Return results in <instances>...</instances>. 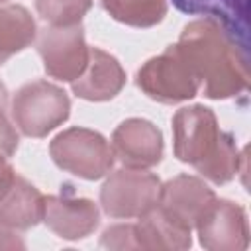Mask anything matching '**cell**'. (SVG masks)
Returning <instances> with one entry per match:
<instances>
[{
    "mask_svg": "<svg viewBox=\"0 0 251 251\" xmlns=\"http://www.w3.org/2000/svg\"><path fill=\"white\" fill-rule=\"evenodd\" d=\"M175 47L204 82L206 98L226 100L247 92L249 43L239 41L216 20L202 18L186 24Z\"/></svg>",
    "mask_w": 251,
    "mask_h": 251,
    "instance_id": "cell-1",
    "label": "cell"
},
{
    "mask_svg": "<svg viewBox=\"0 0 251 251\" xmlns=\"http://www.w3.org/2000/svg\"><path fill=\"white\" fill-rule=\"evenodd\" d=\"M173 153L214 184L229 182L245 163V151L237 147L235 137L200 104L184 106L173 116Z\"/></svg>",
    "mask_w": 251,
    "mask_h": 251,
    "instance_id": "cell-2",
    "label": "cell"
},
{
    "mask_svg": "<svg viewBox=\"0 0 251 251\" xmlns=\"http://www.w3.org/2000/svg\"><path fill=\"white\" fill-rule=\"evenodd\" d=\"M69 114V94L47 80L25 82L12 98V120L27 137H45L67 122Z\"/></svg>",
    "mask_w": 251,
    "mask_h": 251,
    "instance_id": "cell-3",
    "label": "cell"
},
{
    "mask_svg": "<svg viewBox=\"0 0 251 251\" xmlns=\"http://www.w3.org/2000/svg\"><path fill=\"white\" fill-rule=\"evenodd\" d=\"M49 155L55 165L78 178L98 180L114 167V151L108 139L88 127H69L53 137Z\"/></svg>",
    "mask_w": 251,
    "mask_h": 251,
    "instance_id": "cell-4",
    "label": "cell"
},
{
    "mask_svg": "<svg viewBox=\"0 0 251 251\" xmlns=\"http://www.w3.org/2000/svg\"><path fill=\"white\" fill-rule=\"evenodd\" d=\"M135 84L143 94L161 104L190 100L200 88V80L175 45H169L161 55L145 61L135 75Z\"/></svg>",
    "mask_w": 251,
    "mask_h": 251,
    "instance_id": "cell-5",
    "label": "cell"
},
{
    "mask_svg": "<svg viewBox=\"0 0 251 251\" xmlns=\"http://www.w3.org/2000/svg\"><path fill=\"white\" fill-rule=\"evenodd\" d=\"M161 180L145 169L114 171L100 188L102 210L116 220L141 218L159 202Z\"/></svg>",
    "mask_w": 251,
    "mask_h": 251,
    "instance_id": "cell-6",
    "label": "cell"
},
{
    "mask_svg": "<svg viewBox=\"0 0 251 251\" xmlns=\"http://www.w3.org/2000/svg\"><path fill=\"white\" fill-rule=\"evenodd\" d=\"M35 37V47L43 61V69L51 78L73 82L82 75L88 63L90 47L86 45L80 24L45 25Z\"/></svg>",
    "mask_w": 251,
    "mask_h": 251,
    "instance_id": "cell-7",
    "label": "cell"
},
{
    "mask_svg": "<svg viewBox=\"0 0 251 251\" xmlns=\"http://www.w3.org/2000/svg\"><path fill=\"white\" fill-rule=\"evenodd\" d=\"M45 226L67 241L88 237L100 224L98 206L84 196H76L71 184H63L59 194L43 196Z\"/></svg>",
    "mask_w": 251,
    "mask_h": 251,
    "instance_id": "cell-8",
    "label": "cell"
},
{
    "mask_svg": "<svg viewBox=\"0 0 251 251\" xmlns=\"http://www.w3.org/2000/svg\"><path fill=\"white\" fill-rule=\"evenodd\" d=\"M194 227L200 245L210 251H243L249 243L245 210L226 198H216Z\"/></svg>",
    "mask_w": 251,
    "mask_h": 251,
    "instance_id": "cell-9",
    "label": "cell"
},
{
    "mask_svg": "<svg viewBox=\"0 0 251 251\" xmlns=\"http://www.w3.org/2000/svg\"><path fill=\"white\" fill-rule=\"evenodd\" d=\"M114 157L127 169H151L163 159V133L143 118L124 120L112 133Z\"/></svg>",
    "mask_w": 251,
    "mask_h": 251,
    "instance_id": "cell-10",
    "label": "cell"
},
{
    "mask_svg": "<svg viewBox=\"0 0 251 251\" xmlns=\"http://www.w3.org/2000/svg\"><path fill=\"white\" fill-rule=\"evenodd\" d=\"M214 200V190L202 178L192 175H178L161 184L157 208L175 224L192 231L200 216Z\"/></svg>",
    "mask_w": 251,
    "mask_h": 251,
    "instance_id": "cell-11",
    "label": "cell"
},
{
    "mask_svg": "<svg viewBox=\"0 0 251 251\" xmlns=\"http://www.w3.org/2000/svg\"><path fill=\"white\" fill-rule=\"evenodd\" d=\"M43 220V194L18 173L0 182V226L25 231Z\"/></svg>",
    "mask_w": 251,
    "mask_h": 251,
    "instance_id": "cell-12",
    "label": "cell"
},
{
    "mask_svg": "<svg viewBox=\"0 0 251 251\" xmlns=\"http://www.w3.org/2000/svg\"><path fill=\"white\" fill-rule=\"evenodd\" d=\"M126 84V71L120 61L100 47H90L86 69L71 82L73 92L88 102H106L120 94Z\"/></svg>",
    "mask_w": 251,
    "mask_h": 251,
    "instance_id": "cell-13",
    "label": "cell"
},
{
    "mask_svg": "<svg viewBox=\"0 0 251 251\" xmlns=\"http://www.w3.org/2000/svg\"><path fill=\"white\" fill-rule=\"evenodd\" d=\"M135 249L149 251H180L192 245V231L175 224L157 206L131 224Z\"/></svg>",
    "mask_w": 251,
    "mask_h": 251,
    "instance_id": "cell-14",
    "label": "cell"
},
{
    "mask_svg": "<svg viewBox=\"0 0 251 251\" xmlns=\"http://www.w3.org/2000/svg\"><path fill=\"white\" fill-rule=\"evenodd\" d=\"M173 6L188 16L212 18L239 41L249 43L247 0H173Z\"/></svg>",
    "mask_w": 251,
    "mask_h": 251,
    "instance_id": "cell-15",
    "label": "cell"
},
{
    "mask_svg": "<svg viewBox=\"0 0 251 251\" xmlns=\"http://www.w3.org/2000/svg\"><path fill=\"white\" fill-rule=\"evenodd\" d=\"M37 25L27 8L0 4V65L35 41Z\"/></svg>",
    "mask_w": 251,
    "mask_h": 251,
    "instance_id": "cell-16",
    "label": "cell"
},
{
    "mask_svg": "<svg viewBox=\"0 0 251 251\" xmlns=\"http://www.w3.org/2000/svg\"><path fill=\"white\" fill-rule=\"evenodd\" d=\"M104 10L131 27H153L167 16V0H100Z\"/></svg>",
    "mask_w": 251,
    "mask_h": 251,
    "instance_id": "cell-17",
    "label": "cell"
},
{
    "mask_svg": "<svg viewBox=\"0 0 251 251\" xmlns=\"http://www.w3.org/2000/svg\"><path fill=\"white\" fill-rule=\"evenodd\" d=\"M37 14L49 25L80 24L82 16L90 10L92 0H33Z\"/></svg>",
    "mask_w": 251,
    "mask_h": 251,
    "instance_id": "cell-18",
    "label": "cell"
},
{
    "mask_svg": "<svg viewBox=\"0 0 251 251\" xmlns=\"http://www.w3.org/2000/svg\"><path fill=\"white\" fill-rule=\"evenodd\" d=\"M100 247L106 249H135L131 224H114L102 231Z\"/></svg>",
    "mask_w": 251,
    "mask_h": 251,
    "instance_id": "cell-19",
    "label": "cell"
},
{
    "mask_svg": "<svg viewBox=\"0 0 251 251\" xmlns=\"http://www.w3.org/2000/svg\"><path fill=\"white\" fill-rule=\"evenodd\" d=\"M18 131L10 124V120L4 116V110H0V155L12 157L18 149Z\"/></svg>",
    "mask_w": 251,
    "mask_h": 251,
    "instance_id": "cell-20",
    "label": "cell"
},
{
    "mask_svg": "<svg viewBox=\"0 0 251 251\" xmlns=\"http://www.w3.org/2000/svg\"><path fill=\"white\" fill-rule=\"evenodd\" d=\"M24 247H25L24 239L14 229L0 226V249H24Z\"/></svg>",
    "mask_w": 251,
    "mask_h": 251,
    "instance_id": "cell-21",
    "label": "cell"
},
{
    "mask_svg": "<svg viewBox=\"0 0 251 251\" xmlns=\"http://www.w3.org/2000/svg\"><path fill=\"white\" fill-rule=\"evenodd\" d=\"M6 104H8V88H6V84L0 80V110H4Z\"/></svg>",
    "mask_w": 251,
    "mask_h": 251,
    "instance_id": "cell-22",
    "label": "cell"
},
{
    "mask_svg": "<svg viewBox=\"0 0 251 251\" xmlns=\"http://www.w3.org/2000/svg\"><path fill=\"white\" fill-rule=\"evenodd\" d=\"M0 2H2V0H0Z\"/></svg>",
    "mask_w": 251,
    "mask_h": 251,
    "instance_id": "cell-23",
    "label": "cell"
}]
</instances>
